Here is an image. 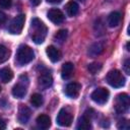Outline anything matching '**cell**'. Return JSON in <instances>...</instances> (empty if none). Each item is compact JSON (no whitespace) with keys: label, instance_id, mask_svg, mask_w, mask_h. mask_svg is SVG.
<instances>
[{"label":"cell","instance_id":"6da1fadb","mask_svg":"<svg viewBox=\"0 0 130 130\" xmlns=\"http://www.w3.org/2000/svg\"><path fill=\"white\" fill-rule=\"evenodd\" d=\"M31 27H32V34H31L32 41L36 44H42L47 35V26L39 18H34L31 20Z\"/></svg>","mask_w":130,"mask_h":130},{"label":"cell","instance_id":"7a4b0ae2","mask_svg":"<svg viewBox=\"0 0 130 130\" xmlns=\"http://www.w3.org/2000/svg\"><path fill=\"white\" fill-rule=\"evenodd\" d=\"M34 58H35V53L30 47H28L26 45H21L18 48L17 54H16V60H17L18 64L25 65V64L29 63L30 61H32Z\"/></svg>","mask_w":130,"mask_h":130},{"label":"cell","instance_id":"3957f363","mask_svg":"<svg viewBox=\"0 0 130 130\" xmlns=\"http://www.w3.org/2000/svg\"><path fill=\"white\" fill-rule=\"evenodd\" d=\"M108 83L113 86V87H122L124 84H125V77L123 76V74L117 70V69H114V70H111L108 72L107 74V77H106Z\"/></svg>","mask_w":130,"mask_h":130},{"label":"cell","instance_id":"277c9868","mask_svg":"<svg viewBox=\"0 0 130 130\" xmlns=\"http://www.w3.org/2000/svg\"><path fill=\"white\" fill-rule=\"evenodd\" d=\"M24 21H25V15L24 14H19L17 16H15L9 26H8V30L9 32L13 34V35H18L21 32L22 28H23V25H24Z\"/></svg>","mask_w":130,"mask_h":130},{"label":"cell","instance_id":"5b68a950","mask_svg":"<svg viewBox=\"0 0 130 130\" xmlns=\"http://www.w3.org/2000/svg\"><path fill=\"white\" fill-rule=\"evenodd\" d=\"M130 105L129 96L127 93H120L116 98V103H115V109L119 114H123L128 111Z\"/></svg>","mask_w":130,"mask_h":130},{"label":"cell","instance_id":"8992f818","mask_svg":"<svg viewBox=\"0 0 130 130\" xmlns=\"http://www.w3.org/2000/svg\"><path fill=\"white\" fill-rule=\"evenodd\" d=\"M109 95H110V92L107 88H104V87H99L96 89H94L91 93V100L96 103V104H100V105H104L108 102L109 100Z\"/></svg>","mask_w":130,"mask_h":130},{"label":"cell","instance_id":"52a82bcc","mask_svg":"<svg viewBox=\"0 0 130 130\" xmlns=\"http://www.w3.org/2000/svg\"><path fill=\"white\" fill-rule=\"evenodd\" d=\"M72 120H73V116L68 109L63 108L60 110V112L57 116V123L60 126H63V127L70 126L72 123Z\"/></svg>","mask_w":130,"mask_h":130},{"label":"cell","instance_id":"ba28073f","mask_svg":"<svg viewBox=\"0 0 130 130\" xmlns=\"http://www.w3.org/2000/svg\"><path fill=\"white\" fill-rule=\"evenodd\" d=\"M47 17L55 24H59V23H62L64 21V14L63 12L60 10V9H57V8H52L48 11L47 13Z\"/></svg>","mask_w":130,"mask_h":130},{"label":"cell","instance_id":"9c48e42d","mask_svg":"<svg viewBox=\"0 0 130 130\" xmlns=\"http://www.w3.org/2000/svg\"><path fill=\"white\" fill-rule=\"evenodd\" d=\"M80 88H81V85L77 82H71V83H68L65 87V93L67 96L69 98H72V99H75L78 94H79V91H80Z\"/></svg>","mask_w":130,"mask_h":130},{"label":"cell","instance_id":"30bf717a","mask_svg":"<svg viewBox=\"0 0 130 130\" xmlns=\"http://www.w3.org/2000/svg\"><path fill=\"white\" fill-rule=\"evenodd\" d=\"M38 82H39V85L43 88H47L49 86L52 85L53 83V78H52V75L49 73V72H42V74L39 76L38 78Z\"/></svg>","mask_w":130,"mask_h":130},{"label":"cell","instance_id":"8fae6325","mask_svg":"<svg viewBox=\"0 0 130 130\" xmlns=\"http://www.w3.org/2000/svg\"><path fill=\"white\" fill-rule=\"evenodd\" d=\"M30 110L28 107L24 106V105H20L19 109H18V121L22 124L27 123L28 119L30 118Z\"/></svg>","mask_w":130,"mask_h":130},{"label":"cell","instance_id":"7c38bea8","mask_svg":"<svg viewBox=\"0 0 130 130\" xmlns=\"http://www.w3.org/2000/svg\"><path fill=\"white\" fill-rule=\"evenodd\" d=\"M104 49H105V44H104L103 42H96V43L92 44V45L88 48L87 54H88L90 57H95V56L101 55V54L104 52Z\"/></svg>","mask_w":130,"mask_h":130},{"label":"cell","instance_id":"4fadbf2b","mask_svg":"<svg viewBox=\"0 0 130 130\" xmlns=\"http://www.w3.org/2000/svg\"><path fill=\"white\" fill-rule=\"evenodd\" d=\"M46 53L52 62H58L61 59V52L54 46H49L46 49Z\"/></svg>","mask_w":130,"mask_h":130},{"label":"cell","instance_id":"5bb4252c","mask_svg":"<svg viewBox=\"0 0 130 130\" xmlns=\"http://www.w3.org/2000/svg\"><path fill=\"white\" fill-rule=\"evenodd\" d=\"M73 64L71 62H67V63H64L63 66H62V69H61V76L63 79H68L70 78V76L72 75L73 73Z\"/></svg>","mask_w":130,"mask_h":130},{"label":"cell","instance_id":"9a60e30c","mask_svg":"<svg viewBox=\"0 0 130 130\" xmlns=\"http://www.w3.org/2000/svg\"><path fill=\"white\" fill-rule=\"evenodd\" d=\"M121 21V14L118 11H114L112 13H110V15L108 16V24L110 27H115L117 26Z\"/></svg>","mask_w":130,"mask_h":130},{"label":"cell","instance_id":"2e32d148","mask_svg":"<svg viewBox=\"0 0 130 130\" xmlns=\"http://www.w3.org/2000/svg\"><path fill=\"white\" fill-rule=\"evenodd\" d=\"M37 125L41 129H48L51 126V119L47 115H40L37 118Z\"/></svg>","mask_w":130,"mask_h":130},{"label":"cell","instance_id":"e0dca14e","mask_svg":"<svg viewBox=\"0 0 130 130\" xmlns=\"http://www.w3.org/2000/svg\"><path fill=\"white\" fill-rule=\"evenodd\" d=\"M90 127H91L90 119L88 118V116L86 114L83 115L81 118H79V120L77 122V126H76L77 129H79V130H87Z\"/></svg>","mask_w":130,"mask_h":130},{"label":"cell","instance_id":"ac0fdd59","mask_svg":"<svg viewBox=\"0 0 130 130\" xmlns=\"http://www.w3.org/2000/svg\"><path fill=\"white\" fill-rule=\"evenodd\" d=\"M26 93V87L21 84V83H17L13 86L12 88V94L15 96V98H18V99H21L25 95Z\"/></svg>","mask_w":130,"mask_h":130},{"label":"cell","instance_id":"d6986e66","mask_svg":"<svg viewBox=\"0 0 130 130\" xmlns=\"http://www.w3.org/2000/svg\"><path fill=\"white\" fill-rule=\"evenodd\" d=\"M13 77V72L9 67H4L0 70V78L3 82H9Z\"/></svg>","mask_w":130,"mask_h":130},{"label":"cell","instance_id":"ffe728a7","mask_svg":"<svg viewBox=\"0 0 130 130\" xmlns=\"http://www.w3.org/2000/svg\"><path fill=\"white\" fill-rule=\"evenodd\" d=\"M78 10H79V6L78 4L75 2V1H69L66 5V11H67V14L69 16H74L78 13Z\"/></svg>","mask_w":130,"mask_h":130},{"label":"cell","instance_id":"44dd1931","mask_svg":"<svg viewBox=\"0 0 130 130\" xmlns=\"http://www.w3.org/2000/svg\"><path fill=\"white\" fill-rule=\"evenodd\" d=\"M43 102H44L43 96H42L40 93H34V94L30 96V103H31V105H32L34 107H36V108L41 107V106L43 105Z\"/></svg>","mask_w":130,"mask_h":130},{"label":"cell","instance_id":"7402d4cb","mask_svg":"<svg viewBox=\"0 0 130 130\" xmlns=\"http://www.w3.org/2000/svg\"><path fill=\"white\" fill-rule=\"evenodd\" d=\"M67 36H68V32L66 29H60L57 31V34L54 36V39L56 42L62 44L66 39H67Z\"/></svg>","mask_w":130,"mask_h":130},{"label":"cell","instance_id":"603a6c76","mask_svg":"<svg viewBox=\"0 0 130 130\" xmlns=\"http://www.w3.org/2000/svg\"><path fill=\"white\" fill-rule=\"evenodd\" d=\"M10 56V51L3 45H0V63L5 62L6 60H8Z\"/></svg>","mask_w":130,"mask_h":130},{"label":"cell","instance_id":"cb8c5ba5","mask_svg":"<svg viewBox=\"0 0 130 130\" xmlns=\"http://www.w3.org/2000/svg\"><path fill=\"white\" fill-rule=\"evenodd\" d=\"M87 69H88V71H89L91 74H95V73H98V72L102 69V64H101V63H98V62L90 63V64H88Z\"/></svg>","mask_w":130,"mask_h":130},{"label":"cell","instance_id":"d4e9b609","mask_svg":"<svg viewBox=\"0 0 130 130\" xmlns=\"http://www.w3.org/2000/svg\"><path fill=\"white\" fill-rule=\"evenodd\" d=\"M118 128L119 129H122V130H128L129 129V122L127 120H121L119 121L118 123Z\"/></svg>","mask_w":130,"mask_h":130},{"label":"cell","instance_id":"484cf974","mask_svg":"<svg viewBox=\"0 0 130 130\" xmlns=\"http://www.w3.org/2000/svg\"><path fill=\"white\" fill-rule=\"evenodd\" d=\"M12 4V0H0V7L9 8Z\"/></svg>","mask_w":130,"mask_h":130},{"label":"cell","instance_id":"4316f807","mask_svg":"<svg viewBox=\"0 0 130 130\" xmlns=\"http://www.w3.org/2000/svg\"><path fill=\"white\" fill-rule=\"evenodd\" d=\"M129 66H130V60H129V59H127V60H125V63H124V70H125L126 74H130Z\"/></svg>","mask_w":130,"mask_h":130},{"label":"cell","instance_id":"83f0119b","mask_svg":"<svg viewBox=\"0 0 130 130\" xmlns=\"http://www.w3.org/2000/svg\"><path fill=\"white\" fill-rule=\"evenodd\" d=\"M5 21H6V15H5V13H3L2 11H0V24L4 23Z\"/></svg>","mask_w":130,"mask_h":130},{"label":"cell","instance_id":"f1b7e54d","mask_svg":"<svg viewBox=\"0 0 130 130\" xmlns=\"http://www.w3.org/2000/svg\"><path fill=\"white\" fill-rule=\"evenodd\" d=\"M5 128H6V123L2 119H0V130H3Z\"/></svg>","mask_w":130,"mask_h":130},{"label":"cell","instance_id":"f546056e","mask_svg":"<svg viewBox=\"0 0 130 130\" xmlns=\"http://www.w3.org/2000/svg\"><path fill=\"white\" fill-rule=\"evenodd\" d=\"M30 3L34 5V6H37L41 3V0H30Z\"/></svg>","mask_w":130,"mask_h":130},{"label":"cell","instance_id":"4dcf8cb0","mask_svg":"<svg viewBox=\"0 0 130 130\" xmlns=\"http://www.w3.org/2000/svg\"><path fill=\"white\" fill-rule=\"evenodd\" d=\"M49 3H52V4H58V3H60L62 0H47Z\"/></svg>","mask_w":130,"mask_h":130},{"label":"cell","instance_id":"1f68e13d","mask_svg":"<svg viewBox=\"0 0 130 130\" xmlns=\"http://www.w3.org/2000/svg\"><path fill=\"white\" fill-rule=\"evenodd\" d=\"M79 1H84V0H79Z\"/></svg>","mask_w":130,"mask_h":130},{"label":"cell","instance_id":"d6a6232c","mask_svg":"<svg viewBox=\"0 0 130 130\" xmlns=\"http://www.w3.org/2000/svg\"><path fill=\"white\" fill-rule=\"evenodd\" d=\"M0 91H1V87H0Z\"/></svg>","mask_w":130,"mask_h":130}]
</instances>
